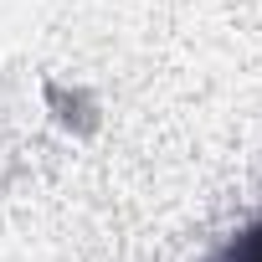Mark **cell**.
Listing matches in <instances>:
<instances>
[{
  "mask_svg": "<svg viewBox=\"0 0 262 262\" xmlns=\"http://www.w3.org/2000/svg\"><path fill=\"white\" fill-rule=\"evenodd\" d=\"M206 262H262V216H252V221H242Z\"/></svg>",
  "mask_w": 262,
  "mask_h": 262,
  "instance_id": "obj_1",
  "label": "cell"
}]
</instances>
